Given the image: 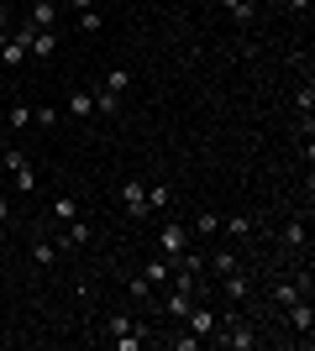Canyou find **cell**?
Returning a JSON list of instances; mask_svg holds the SVG:
<instances>
[{
	"label": "cell",
	"mask_w": 315,
	"mask_h": 351,
	"mask_svg": "<svg viewBox=\"0 0 315 351\" xmlns=\"http://www.w3.org/2000/svg\"><path fill=\"white\" fill-rule=\"evenodd\" d=\"M195 247V236H189V226H184V220H163V226H158V257H168V263H174V257H179V252H189Z\"/></svg>",
	"instance_id": "obj_1"
},
{
	"label": "cell",
	"mask_w": 315,
	"mask_h": 351,
	"mask_svg": "<svg viewBox=\"0 0 315 351\" xmlns=\"http://www.w3.org/2000/svg\"><path fill=\"white\" fill-rule=\"evenodd\" d=\"M215 330H221V336H210V341L226 346V351H253L257 346V330L247 320H226V325H215Z\"/></svg>",
	"instance_id": "obj_2"
},
{
	"label": "cell",
	"mask_w": 315,
	"mask_h": 351,
	"mask_svg": "<svg viewBox=\"0 0 315 351\" xmlns=\"http://www.w3.org/2000/svg\"><path fill=\"white\" fill-rule=\"evenodd\" d=\"M116 199H121V210H126L132 220H148L152 215V210H148V184H142V178H126V184L116 189Z\"/></svg>",
	"instance_id": "obj_3"
},
{
	"label": "cell",
	"mask_w": 315,
	"mask_h": 351,
	"mask_svg": "<svg viewBox=\"0 0 315 351\" xmlns=\"http://www.w3.org/2000/svg\"><path fill=\"white\" fill-rule=\"evenodd\" d=\"M5 168H11V184H16V194H37V168H32V158L27 152H5Z\"/></svg>",
	"instance_id": "obj_4"
},
{
	"label": "cell",
	"mask_w": 315,
	"mask_h": 351,
	"mask_svg": "<svg viewBox=\"0 0 315 351\" xmlns=\"http://www.w3.org/2000/svg\"><path fill=\"white\" fill-rule=\"evenodd\" d=\"M179 325H184V330H195V336H200V341H210V336H215V325H221V315H215V309H210V304H205V299H200V304H195V309H189V315H184V320H179Z\"/></svg>",
	"instance_id": "obj_5"
},
{
	"label": "cell",
	"mask_w": 315,
	"mask_h": 351,
	"mask_svg": "<svg viewBox=\"0 0 315 351\" xmlns=\"http://www.w3.org/2000/svg\"><path fill=\"white\" fill-rule=\"evenodd\" d=\"M90 236H95V220H90V215H74L69 226H63V236L53 241V247H58V252H74V247H84Z\"/></svg>",
	"instance_id": "obj_6"
},
{
	"label": "cell",
	"mask_w": 315,
	"mask_h": 351,
	"mask_svg": "<svg viewBox=\"0 0 315 351\" xmlns=\"http://www.w3.org/2000/svg\"><path fill=\"white\" fill-rule=\"evenodd\" d=\"M215 283H221V293H226V299H237V304H242V299H253V273H242V267H237V273H226V278H215Z\"/></svg>",
	"instance_id": "obj_7"
},
{
	"label": "cell",
	"mask_w": 315,
	"mask_h": 351,
	"mask_svg": "<svg viewBox=\"0 0 315 351\" xmlns=\"http://www.w3.org/2000/svg\"><path fill=\"white\" fill-rule=\"evenodd\" d=\"M142 278H148L152 289L163 293L168 283H174V267H168V257H158V252H152V257H148V267H142Z\"/></svg>",
	"instance_id": "obj_8"
},
{
	"label": "cell",
	"mask_w": 315,
	"mask_h": 351,
	"mask_svg": "<svg viewBox=\"0 0 315 351\" xmlns=\"http://www.w3.org/2000/svg\"><path fill=\"white\" fill-rule=\"evenodd\" d=\"M289 325H294L305 341L315 336V309H310V299H294V304H289Z\"/></svg>",
	"instance_id": "obj_9"
},
{
	"label": "cell",
	"mask_w": 315,
	"mask_h": 351,
	"mask_svg": "<svg viewBox=\"0 0 315 351\" xmlns=\"http://www.w3.org/2000/svg\"><path fill=\"white\" fill-rule=\"evenodd\" d=\"M268 299H273V304H279V309H289V304H294V299H310V293H305V289H300V283H294V278H279V283H273V289H268Z\"/></svg>",
	"instance_id": "obj_10"
},
{
	"label": "cell",
	"mask_w": 315,
	"mask_h": 351,
	"mask_svg": "<svg viewBox=\"0 0 315 351\" xmlns=\"http://www.w3.org/2000/svg\"><path fill=\"white\" fill-rule=\"evenodd\" d=\"M27 21H32V27H43V32H53V27H58V0H32Z\"/></svg>",
	"instance_id": "obj_11"
},
{
	"label": "cell",
	"mask_w": 315,
	"mask_h": 351,
	"mask_svg": "<svg viewBox=\"0 0 315 351\" xmlns=\"http://www.w3.org/2000/svg\"><path fill=\"white\" fill-rule=\"evenodd\" d=\"M221 231L231 236V241H247V236L257 231V215H226V220H221Z\"/></svg>",
	"instance_id": "obj_12"
},
{
	"label": "cell",
	"mask_w": 315,
	"mask_h": 351,
	"mask_svg": "<svg viewBox=\"0 0 315 351\" xmlns=\"http://www.w3.org/2000/svg\"><path fill=\"white\" fill-rule=\"evenodd\" d=\"M279 241H284L289 252H300V247H310V226H305V220H289L284 231H279Z\"/></svg>",
	"instance_id": "obj_13"
},
{
	"label": "cell",
	"mask_w": 315,
	"mask_h": 351,
	"mask_svg": "<svg viewBox=\"0 0 315 351\" xmlns=\"http://www.w3.org/2000/svg\"><path fill=\"white\" fill-rule=\"evenodd\" d=\"M69 116H74V121L95 116V89H74V95H69Z\"/></svg>",
	"instance_id": "obj_14"
},
{
	"label": "cell",
	"mask_w": 315,
	"mask_h": 351,
	"mask_svg": "<svg viewBox=\"0 0 315 351\" xmlns=\"http://www.w3.org/2000/svg\"><path fill=\"white\" fill-rule=\"evenodd\" d=\"M237 252H215V257H205V273L210 278H226V273H237Z\"/></svg>",
	"instance_id": "obj_15"
},
{
	"label": "cell",
	"mask_w": 315,
	"mask_h": 351,
	"mask_svg": "<svg viewBox=\"0 0 315 351\" xmlns=\"http://www.w3.org/2000/svg\"><path fill=\"white\" fill-rule=\"evenodd\" d=\"M100 330H105V341H110V336H126V330H148V325L137 320V315H110Z\"/></svg>",
	"instance_id": "obj_16"
},
{
	"label": "cell",
	"mask_w": 315,
	"mask_h": 351,
	"mask_svg": "<svg viewBox=\"0 0 315 351\" xmlns=\"http://www.w3.org/2000/svg\"><path fill=\"white\" fill-rule=\"evenodd\" d=\"M74 215H84V205H79L74 194H58V199H53V220H58V226H69Z\"/></svg>",
	"instance_id": "obj_17"
},
{
	"label": "cell",
	"mask_w": 315,
	"mask_h": 351,
	"mask_svg": "<svg viewBox=\"0 0 315 351\" xmlns=\"http://www.w3.org/2000/svg\"><path fill=\"white\" fill-rule=\"evenodd\" d=\"M221 11L231 16L237 27H247V21H253V11H257V5H253V0H221Z\"/></svg>",
	"instance_id": "obj_18"
},
{
	"label": "cell",
	"mask_w": 315,
	"mask_h": 351,
	"mask_svg": "<svg viewBox=\"0 0 315 351\" xmlns=\"http://www.w3.org/2000/svg\"><path fill=\"white\" fill-rule=\"evenodd\" d=\"M95 116H121V95H110V89L95 84Z\"/></svg>",
	"instance_id": "obj_19"
},
{
	"label": "cell",
	"mask_w": 315,
	"mask_h": 351,
	"mask_svg": "<svg viewBox=\"0 0 315 351\" xmlns=\"http://www.w3.org/2000/svg\"><path fill=\"white\" fill-rule=\"evenodd\" d=\"M0 63H5V69H21V63H27V43H21V37H11V43L0 47Z\"/></svg>",
	"instance_id": "obj_20"
},
{
	"label": "cell",
	"mask_w": 315,
	"mask_h": 351,
	"mask_svg": "<svg viewBox=\"0 0 315 351\" xmlns=\"http://www.w3.org/2000/svg\"><path fill=\"white\" fill-rule=\"evenodd\" d=\"M100 89H110V95H126V89H132V73H126V69L116 63V69H110V73L100 79Z\"/></svg>",
	"instance_id": "obj_21"
},
{
	"label": "cell",
	"mask_w": 315,
	"mask_h": 351,
	"mask_svg": "<svg viewBox=\"0 0 315 351\" xmlns=\"http://www.w3.org/2000/svg\"><path fill=\"white\" fill-rule=\"evenodd\" d=\"M168 205H174V189H168V184H148V210H152V215L168 210Z\"/></svg>",
	"instance_id": "obj_22"
},
{
	"label": "cell",
	"mask_w": 315,
	"mask_h": 351,
	"mask_svg": "<svg viewBox=\"0 0 315 351\" xmlns=\"http://www.w3.org/2000/svg\"><path fill=\"white\" fill-rule=\"evenodd\" d=\"M215 231H221V215H215V210H200L195 226H189V236H215Z\"/></svg>",
	"instance_id": "obj_23"
},
{
	"label": "cell",
	"mask_w": 315,
	"mask_h": 351,
	"mask_svg": "<svg viewBox=\"0 0 315 351\" xmlns=\"http://www.w3.org/2000/svg\"><path fill=\"white\" fill-rule=\"evenodd\" d=\"M32 263H37V267H53V263H58V247H53V241H32Z\"/></svg>",
	"instance_id": "obj_24"
},
{
	"label": "cell",
	"mask_w": 315,
	"mask_h": 351,
	"mask_svg": "<svg viewBox=\"0 0 315 351\" xmlns=\"http://www.w3.org/2000/svg\"><path fill=\"white\" fill-rule=\"evenodd\" d=\"M132 299L137 304H158V289H152L148 278H132Z\"/></svg>",
	"instance_id": "obj_25"
},
{
	"label": "cell",
	"mask_w": 315,
	"mask_h": 351,
	"mask_svg": "<svg viewBox=\"0 0 315 351\" xmlns=\"http://www.w3.org/2000/svg\"><path fill=\"white\" fill-rule=\"evenodd\" d=\"M100 27H105L100 5H90V11H79V32H100Z\"/></svg>",
	"instance_id": "obj_26"
},
{
	"label": "cell",
	"mask_w": 315,
	"mask_h": 351,
	"mask_svg": "<svg viewBox=\"0 0 315 351\" xmlns=\"http://www.w3.org/2000/svg\"><path fill=\"white\" fill-rule=\"evenodd\" d=\"M168 346L174 351H195V346H205V341H200L195 330H179V336H168Z\"/></svg>",
	"instance_id": "obj_27"
},
{
	"label": "cell",
	"mask_w": 315,
	"mask_h": 351,
	"mask_svg": "<svg viewBox=\"0 0 315 351\" xmlns=\"http://www.w3.org/2000/svg\"><path fill=\"white\" fill-rule=\"evenodd\" d=\"M294 105H300V116H310V110H315V89H310V84H300V95H294Z\"/></svg>",
	"instance_id": "obj_28"
},
{
	"label": "cell",
	"mask_w": 315,
	"mask_h": 351,
	"mask_svg": "<svg viewBox=\"0 0 315 351\" xmlns=\"http://www.w3.org/2000/svg\"><path fill=\"white\" fill-rule=\"evenodd\" d=\"M32 121H37V126H58V116H53V105H37V110H32Z\"/></svg>",
	"instance_id": "obj_29"
},
{
	"label": "cell",
	"mask_w": 315,
	"mask_h": 351,
	"mask_svg": "<svg viewBox=\"0 0 315 351\" xmlns=\"http://www.w3.org/2000/svg\"><path fill=\"white\" fill-rule=\"evenodd\" d=\"M11 126H32V105H11Z\"/></svg>",
	"instance_id": "obj_30"
},
{
	"label": "cell",
	"mask_w": 315,
	"mask_h": 351,
	"mask_svg": "<svg viewBox=\"0 0 315 351\" xmlns=\"http://www.w3.org/2000/svg\"><path fill=\"white\" fill-rule=\"evenodd\" d=\"M284 5H289L294 16H310V0H284Z\"/></svg>",
	"instance_id": "obj_31"
},
{
	"label": "cell",
	"mask_w": 315,
	"mask_h": 351,
	"mask_svg": "<svg viewBox=\"0 0 315 351\" xmlns=\"http://www.w3.org/2000/svg\"><path fill=\"white\" fill-rule=\"evenodd\" d=\"M0 226H11V199L0 194Z\"/></svg>",
	"instance_id": "obj_32"
},
{
	"label": "cell",
	"mask_w": 315,
	"mask_h": 351,
	"mask_svg": "<svg viewBox=\"0 0 315 351\" xmlns=\"http://www.w3.org/2000/svg\"><path fill=\"white\" fill-rule=\"evenodd\" d=\"M63 5H69V11H74V16H79V11H90L95 0H63Z\"/></svg>",
	"instance_id": "obj_33"
},
{
	"label": "cell",
	"mask_w": 315,
	"mask_h": 351,
	"mask_svg": "<svg viewBox=\"0 0 315 351\" xmlns=\"http://www.w3.org/2000/svg\"><path fill=\"white\" fill-rule=\"evenodd\" d=\"M0 247H5V226H0Z\"/></svg>",
	"instance_id": "obj_34"
}]
</instances>
